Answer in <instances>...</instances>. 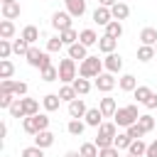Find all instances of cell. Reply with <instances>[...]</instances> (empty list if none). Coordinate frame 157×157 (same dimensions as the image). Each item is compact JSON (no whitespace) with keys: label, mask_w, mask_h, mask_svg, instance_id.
I'll return each instance as SVG.
<instances>
[{"label":"cell","mask_w":157,"mask_h":157,"mask_svg":"<svg viewBox=\"0 0 157 157\" xmlns=\"http://www.w3.org/2000/svg\"><path fill=\"white\" fill-rule=\"evenodd\" d=\"M113 140H115V137H105V135H96V145H98V150H103V147H110V145H113Z\"/></svg>","instance_id":"49"},{"label":"cell","mask_w":157,"mask_h":157,"mask_svg":"<svg viewBox=\"0 0 157 157\" xmlns=\"http://www.w3.org/2000/svg\"><path fill=\"white\" fill-rule=\"evenodd\" d=\"M69 56H71V59H78V61H83V59L88 56V52H86V44H81V42L71 44V47H69Z\"/></svg>","instance_id":"17"},{"label":"cell","mask_w":157,"mask_h":157,"mask_svg":"<svg viewBox=\"0 0 157 157\" xmlns=\"http://www.w3.org/2000/svg\"><path fill=\"white\" fill-rule=\"evenodd\" d=\"M64 47V42H61V37H52L49 42H47V52H59Z\"/></svg>","instance_id":"45"},{"label":"cell","mask_w":157,"mask_h":157,"mask_svg":"<svg viewBox=\"0 0 157 157\" xmlns=\"http://www.w3.org/2000/svg\"><path fill=\"white\" fill-rule=\"evenodd\" d=\"M27 56V64L29 66H34V69H47V66H52V59H49V54L47 52H39L37 47H29V52L25 54Z\"/></svg>","instance_id":"3"},{"label":"cell","mask_w":157,"mask_h":157,"mask_svg":"<svg viewBox=\"0 0 157 157\" xmlns=\"http://www.w3.org/2000/svg\"><path fill=\"white\" fill-rule=\"evenodd\" d=\"M22 39H27L29 44H34V42L39 39V29H37L34 25H27V27L22 29Z\"/></svg>","instance_id":"30"},{"label":"cell","mask_w":157,"mask_h":157,"mask_svg":"<svg viewBox=\"0 0 157 157\" xmlns=\"http://www.w3.org/2000/svg\"><path fill=\"white\" fill-rule=\"evenodd\" d=\"M22 157H44V150L37 147V145H32V147H25L22 150Z\"/></svg>","instance_id":"43"},{"label":"cell","mask_w":157,"mask_h":157,"mask_svg":"<svg viewBox=\"0 0 157 157\" xmlns=\"http://www.w3.org/2000/svg\"><path fill=\"white\" fill-rule=\"evenodd\" d=\"M113 118H115V125L118 128H130L132 123H137L140 113H137V105H125V108H118Z\"/></svg>","instance_id":"2"},{"label":"cell","mask_w":157,"mask_h":157,"mask_svg":"<svg viewBox=\"0 0 157 157\" xmlns=\"http://www.w3.org/2000/svg\"><path fill=\"white\" fill-rule=\"evenodd\" d=\"M98 135L115 137V135H118V125H115V123H101V128H98Z\"/></svg>","instance_id":"36"},{"label":"cell","mask_w":157,"mask_h":157,"mask_svg":"<svg viewBox=\"0 0 157 157\" xmlns=\"http://www.w3.org/2000/svg\"><path fill=\"white\" fill-rule=\"evenodd\" d=\"M59 98H61V101H66V103H71L74 98H78V93H76V88H74V86H69V83H66V86L59 91Z\"/></svg>","instance_id":"34"},{"label":"cell","mask_w":157,"mask_h":157,"mask_svg":"<svg viewBox=\"0 0 157 157\" xmlns=\"http://www.w3.org/2000/svg\"><path fill=\"white\" fill-rule=\"evenodd\" d=\"M142 105H145V108H150V110H155V108H157V93H152V96H150Z\"/></svg>","instance_id":"51"},{"label":"cell","mask_w":157,"mask_h":157,"mask_svg":"<svg viewBox=\"0 0 157 157\" xmlns=\"http://www.w3.org/2000/svg\"><path fill=\"white\" fill-rule=\"evenodd\" d=\"M66 2V12L71 17H83L86 12V0H64Z\"/></svg>","instance_id":"9"},{"label":"cell","mask_w":157,"mask_h":157,"mask_svg":"<svg viewBox=\"0 0 157 157\" xmlns=\"http://www.w3.org/2000/svg\"><path fill=\"white\" fill-rule=\"evenodd\" d=\"M110 20H113V12H110V7H103V5H98V7L93 10V22H96V25H103V27H105Z\"/></svg>","instance_id":"7"},{"label":"cell","mask_w":157,"mask_h":157,"mask_svg":"<svg viewBox=\"0 0 157 157\" xmlns=\"http://www.w3.org/2000/svg\"><path fill=\"white\" fill-rule=\"evenodd\" d=\"M132 93H135V98H137V103H145V101H147V98L152 96V91H150L147 86H137V88H135Z\"/></svg>","instance_id":"39"},{"label":"cell","mask_w":157,"mask_h":157,"mask_svg":"<svg viewBox=\"0 0 157 157\" xmlns=\"http://www.w3.org/2000/svg\"><path fill=\"white\" fill-rule=\"evenodd\" d=\"M71 86L76 88V93H78V96H86V93L91 91V81H88V78H83V76H81V78H74V83H71Z\"/></svg>","instance_id":"27"},{"label":"cell","mask_w":157,"mask_h":157,"mask_svg":"<svg viewBox=\"0 0 157 157\" xmlns=\"http://www.w3.org/2000/svg\"><path fill=\"white\" fill-rule=\"evenodd\" d=\"M98 74H103V61L98 59V56H86L83 61H81V66H78V76H83V78H96Z\"/></svg>","instance_id":"1"},{"label":"cell","mask_w":157,"mask_h":157,"mask_svg":"<svg viewBox=\"0 0 157 157\" xmlns=\"http://www.w3.org/2000/svg\"><path fill=\"white\" fill-rule=\"evenodd\" d=\"M74 78H76V59H61L59 61V81H64V83H74Z\"/></svg>","instance_id":"4"},{"label":"cell","mask_w":157,"mask_h":157,"mask_svg":"<svg viewBox=\"0 0 157 157\" xmlns=\"http://www.w3.org/2000/svg\"><path fill=\"white\" fill-rule=\"evenodd\" d=\"M118 83H120V88H123V91H135V88H137V78H135L132 74L120 76V81H118Z\"/></svg>","instance_id":"26"},{"label":"cell","mask_w":157,"mask_h":157,"mask_svg":"<svg viewBox=\"0 0 157 157\" xmlns=\"http://www.w3.org/2000/svg\"><path fill=\"white\" fill-rule=\"evenodd\" d=\"M64 157H83V155H81V152H74V150H71V152H66Z\"/></svg>","instance_id":"54"},{"label":"cell","mask_w":157,"mask_h":157,"mask_svg":"<svg viewBox=\"0 0 157 157\" xmlns=\"http://www.w3.org/2000/svg\"><path fill=\"white\" fill-rule=\"evenodd\" d=\"M110 12H113V20H125L130 15V7H128V2H115L110 7Z\"/></svg>","instance_id":"21"},{"label":"cell","mask_w":157,"mask_h":157,"mask_svg":"<svg viewBox=\"0 0 157 157\" xmlns=\"http://www.w3.org/2000/svg\"><path fill=\"white\" fill-rule=\"evenodd\" d=\"M125 132H128V135H130V137H132V140H140V137H142V135H145V130H142V128H140V125H137V123H132V125H130V128H125Z\"/></svg>","instance_id":"42"},{"label":"cell","mask_w":157,"mask_h":157,"mask_svg":"<svg viewBox=\"0 0 157 157\" xmlns=\"http://www.w3.org/2000/svg\"><path fill=\"white\" fill-rule=\"evenodd\" d=\"M59 103H61V98H59V93H47L44 98H42V105H44V110H56L59 108Z\"/></svg>","instance_id":"18"},{"label":"cell","mask_w":157,"mask_h":157,"mask_svg":"<svg viewBox=\"0 0 157 157\" xmlns=\"http://www.w3.org/2000/svg\"><path fill=\"white\" fill-rule=\"evenodd\" d=\"M52 27L64 32V29H71V15L69 12H54L52 15Z\"/></svg>","instance_id":"5"},{"label":"cell","mask_w":157,"mask_h":157,"mask_svg":"<svg viewBox=\"0 0 157 157\" xmlns=\"http://www.w3.org/2000/svg\"><path fill=\"white\" fill-rule=\"evenodd\" d=\"M12 93H15L17 98H22V96L27 93V83H25V81H15V86H12Z\"/></svg>","instance_id":"47"},{"label":"cell","mask_w":157,"mask_h":157,"mask_svg":"<svg viewBox=\"0 0 157 157\" xmlns=\"http://www.w3.org/2000/svg\"><path fill=\"white\" fill-rule=\"evenodd\" d=\"M34 145H37V147H42V150H47V147H52V145H54V135H52L49 130H39V132L34 135Z\"/></svg>","instance_id":"11"},{"label":"cell","mask_w":157,"mask_h":157,"mask_svg":"<svg viewBox=\"0 0 157 157\" xmlns=\"http://www.w3.org/2000/svg\"><path fill=\"white\" fill-rule=\"evenodd\" d=\"M128 152H130V155H135V157H145L147 145H145L142 140H132V142H130V147H128Z\"/></svg>","instance_id":"28"},{"label":"cell","mask_w":157,"mask_h":157,"mask_svg":"<svg viewBox=\"0 0 157 157\" xmlns=\"http://www.w3.org/2000/svg\"><path fill=\"white\" fill-rule=\"evenodd\" d=\"M115 44H118V39L110 37V34H103V37L98 39V49H101L103 54H113V52H115Z\"/></svg>","instance_id":"12"},{"label":"cell","mask_w":157,"mask_h":157,"mask_svg":"<svg viewBox=\"0 0 157 157\" xmlns=\"http://www.w3.org/2000/svg\"><path fill=\"white\" fill-rule=\"evenodd\" d=\"M15 74V66L10 59H0V78H10Z\"/></svg>","instance_id":"33"},{"label":"cell","mask_w":157,"mask_h":157,"mask_svg":"<svg viewBox=\"0 0 157 157\" xmlns=\"http://www.w3.org/2000/svg\"><path fill=\"white\" fill-rule=\"evenodd\" d=\"M78 152H81L83 157H98V152H101V150H98V145H96V142H83Z\"/></svg>","instance_id":"37"},{"label":"cell","mask_w":157,"mask_h":157,"mask_svg":"<svg viewBox=\"0 0 157 157\" xmlns=\"http://www.w3.org/2000/svg\"><path fill=\"white\" fill-rule=\"evenodd\" d=\"M12 34H15L12 20H5V17H2V22H0V39H10Z\"/></svg>","instance_id":"25"},{"label":"cell","mask_w":157,"mask_h":157,"mask_svg":"<svg viewBox=\"0 0 157 157\" xmlns=\"http://www.w3.org/2000/svg\"><path fill=\"white\" fill-rule=\"evenodd\" d=\"M103 66L110 71V74H118L120 69H123V59H120V54H105V59H103Z\"/></svg>","instance_id":"8"},{"label":"cell","mask_w":157,"mask_h":157,"mask_svg":"<svg viewBox=\"0 0 157 157\" xmlns=\"http://www.w3.org/2000/svg\"><path fill=\"white\" fill-rule=\"evenodd\" d=\"M140 42L155 47V44H157V29H155V27H145V29L140 32Z\"/></svg>","instance_id":"20"},{"label":"cell","mask_w":157,"mask_h":157,"mask_svg":"<svg viewBox=\"0 0 157 157\" xmlns=\"http://www.w3.org/2000/svg\"><path fill=\"white\" fill-rule=\"evenodd\" d=\"M118 0H98V5H103V7H113Z\"/></svg>","instance_id":"53"},{"label":"cell","mask_w":157,"mask_h":157,"mask_svg":"<svg viewBox=\"0 0 157 157\" xmlns=\"http://www.w3.org/2000/svg\"><path fill=\"white\" fill-rule=\"evenodd\" d=\"M86 125H91V128H101V123H103V113H101V108H88L86 110Z\"/></svg>","instance_id":"10"},{"label":"cell","mask_w":157,"mask_h":157,"mask_svg":"<svg viewBox=\"0 0 157 157\" xmlns=\"http://www.w3.org/2000/svg\"><path fill=\"white\" fill-rule=\"evenodd\" d=\"M7 110H10L12 118H25V108H22V101H20V98H15V103H12Z\"/></svg>","instance_id":"40"},{"label":"cell","mask_w":157,"mask_h":157,"mask_svg":"<svg viewBox=\"0 0 157 157\" xmlns=\"http://www.w3.org/2000/svg\"><path fill=\"white\" fill-rule=\"evenodd\" d=\"M12 54V44H10V39H0V59H7Z\"/></svg>","instance_id":"44"},{"label":"cell","mask_w":157,"mask_h":157,"mask_svg":"<svg viewBox=\"0 0 157 157\" xmlns=\"http://www.w3.org/2000/svg\"><path fill=\"white\" fill-rule=\"evenodd\" d=\"M20 101H22V108H25V118H27V115H37V113H39V103H37L34 98H25V96H22Z\"/></svg>","instance_id":"22"},{"label":"cell","mask_w":157,"mask_h":157,"mask_svg":"<svg viewBox=\"0 0 157 157\" xmlns=\"http://www.w3.org/2000/svg\"><path fill=\"white\" fill-rule=\"evenodd\" d=\"M59 37H61V42H64V47H71V44H76L78 42V32L71 27V29H64V32H59Z\"/></svg>","instance_id":"24"},{"label":"cell","mask_w":157,"mask_h":157,"mask_svg":"<svg viewBox=\"0 0 157 157\" xmlns=\"http://www.w3.org/2000/svg\"><path fill=\"white\" fill-rule=\"evenodd\" d=\"M2 17H5V20L20 17V2H7V5H2Z\"/></svg>","instance_id":"23"},{"label":"cell","mask_w":157,"mask_h":157,"mask_svg":"<svg viewBox=\"0 0 157 157\" xmlns=\"http://www.w3.org/2000/svg\"><path fill=\"white\" fill-rule=\"evenodd\" d=\"M98 39H101V37H98L93 29H81V32H78V42H81V44H86V47L98 44Z\"/></svg>","instance_id":"15"},{"label":"cell","mask_w":157,"mask_h":157,"mask_svg":"<svg viewBox=\"0 0 157 157\" xmlns=\"http://www.w3.org/2000/svg\"><path fill=\"white\" fill-rule=\"evenodd\" d=\"M86 110H88V108H86V103H83L81 98H74V101L69 103V115H71V118H83Z\"/></svg>","instance_id":"14"},{"label":"cell","mask_w":157,"mask_h":157,"mask_svg":"<svg viewBox=\"0 0 157 157\" xmlns=\"http://www.w3.org/2000/svg\"><path fill=\"white\" fill-rule=\"evenodd\" d=\"M130 142H132V137H130L128 132H118V135H115V140H113V145H115L118 150H128V147H130Z\"/></svg>","instance_id":"31"},{"label":"cell","mask_w":157,"mask_h":157,"mask_svg":"<svg viewBox=\"0 0 157 157\" xmlns=\"http://www.w3.org/2000/svg\"><path fill=\"white\" fill-rule=\"evenodd\" d=\"M125 157H135V155H130V152H128V155H125Z\"/></svg>","instance_id":"56"},{"label":"cell","mask_w":157,"mask_h":157,"mask_svg":"<svg viewBox=\"0 0 157 157\" xmlns=\"http://www.w3.org/2000/svg\"><path fill=\"white\" fill-rule=\"evenodd\" d=\"M42 78H44V81H56V78H59V69H56V66L42 69Z\"/></svg>","instance_id":"41"},{"label":"cell","mask_w":157,"mask_h":157,"mask_svg":"<svg viewBox=\"0 0 157 157\" xmlns=\"http://www.w3.org/2000/svg\"><path fill=\"white\" fill-rule=\"evenodd\" d=\"M155 52H157V44H155Z\"/></svg>","instance_id":"57"},{"label":"cell","mask_w":157,"mask_h":157,"mask_svg":"<svg viewBox=\"0 0 157 157\" xmlns=\"http://www.w3.org/2000/svg\"><path fill=\"white\" fill-rule=\"evenodd\" d=\"M15 103V93H0V108H10Z\"/></svg>","instance_id":"48"},{"label":"cell","mask_w":157,"mask_h":157,"mask_svg":"<svg viewBox=\"0 0 157 157\" xmlns=\"http://www.w3.org/2000/svg\"><path fill=\"white\" fill-rule=\"evenodd\" d=\"M12 86H15V81L2 78V81H0V93H12Z\"/></svg>","instance_id":"50"},{"label":"cell","mask_w":157,"mask_h":157,"mask_svg":"<svg viewBox=\"0 0 157 157\" xmlns=\"http://www.w3.org/2000/svg\"><path fill=\"white\" fill-rule=\"evenodd\" d=\"M101 113L105 115V118H113L115 115V110H118V105H115V98H110V96H105V98H101Z\"/></svg>","instance_id":"13"},{"label":"cell","mask_w":157,"mask_h":157,"mask_svg":"<svg viewBox=\"0 0 157 157\" xmlns=\"http://www.w3.org/2000/svg\"><path fill=\"white\" fill-rule=\"evenodd\" d=\"M12 52H15V54H27V52H29V42L22 39V37L15 39V42H12Z\"/></svg>","instance_id":"38"},{"label":"cell","mask_w":157,"mask_h":157,"mask_svg":"<svg viewBox=\"0 0 157 157\" xmlns=\"http://www.w3.org/2000/svg\"><path fill=\"white\" fill-rule=\"evenodd\" d=\"M155 54H157V52H155V47H150V44H142V47L137 49V59H140V61H150Z\"/></svg>","instance_id":"32"},{"label":"cell","mask_w":157,"mask_h":157,"mask_svg":"<svg viewBox=\"0 0 157 157\" xmlns=\"http://www.w3.org/2000/svg\"><path fill=\"white\" fill-rule=\"evenodd\" d=\"M98 157H120V150H118L115 145H110V147H103V150L98 152Z\"/></svg>","instance_id":"46"},{"label":"cell","mask_w":157,"mask_h":157,"mask_svg":"<svg viewBox=\"0 0 157 157\" xmlns=\"http://www.w3.org/2000/svg\"><path fill=\"white\" fill-rule=\"evenodd\" d=\"M145 157H157V140L147 145V152H145Z\"/></svg>","instance_id":"52"},{"label":"cell","mask_w":157,"mask_h":157,"mask_svg":"<svg viewBox=\"0 0 157 157\" xmlns=\"http://www.w3.org/2000/svg\"><path fill=\"white\" fill-rule=\"evenodd\" d=\"M137 125H140V128H142L145 132H150V130L155 128V118H152L150 113H142V115L137 118Z\"/></svg>","instance_id":"35"},{"label":"cell","mask_w":157,"mask_h":157,"mask_svg":"<svg viewBox=\"0 0 157 157\" xmlns=\"http://www.w3.org/2000/svg\"><path fill=\"white\" fill-rule=\"evenodd\" d=\"M105 34H110V37H120L123 34V25H120V20H110L108 25H105Z\"/></svg>","instance_id":"29"},{"label":"cell","mask_w":157,"mask_h":157,"mask_svg":"<svg viewBox=\"0 0 157 157\" xmlns=\"http://www.w3.org/2000/svg\"><path fill=\"white\" fill-rule=\"evenodd\" d=\"M0 2H2V5H7V2H17V0H0Z\"/></svg>","instance_id":"55"},{"label":"cell","mask_w":157,"mask_h":157,"mask_svg":"<svg viewBox=\"0 0 157 157\" xmlns=\"http://www.w3.org/2000/svg\"><path fill=\"white\" fill-rule=\"evenodd\" d=\"M22 128H25V132L27 135H37L42 128H39V120H37V115H27L25 118V123H22Z\"/></svg>","instance_id":"19"},{"label":"cell","mask_w":157,"mask_h":157,"mask_svg":"<svg viewBox=\"0 0 157 157\" xmlns=\"http://www.w3.org/2000/svg\"><path fill=\"white\" fill-rule=\"evenodd\" d=\"M113 86H115V78H113V74H110V71H105V74H98V76H96V88H98V91L108 93V91H113Z\"/></svg>","instance_id":"6"},{"label":"cell","mask_w":157,"mask_h":157,"mask_svg":"<svg viewBox=\"0 0 157 157\" xmlns=\"http://www.w3.org/2000/svg\"><path fill=\"white\" fill-rule=\"evenodd\" d=\"M66 130H69V135L81 137V135H83V130H86V123H81V118H71V120H69V125H66Z\"/></svg>","instance_id":"16"}]
</instances>
